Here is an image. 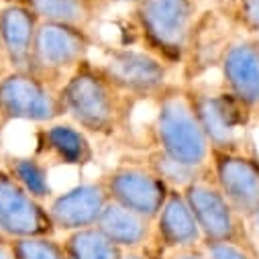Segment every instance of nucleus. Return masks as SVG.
<instances>
[{
  "label": "nucleus",
  "mask_w": 259,
  "mask_h": 259,
  "mask_svg": "<svg viewBox=\"0 0 259 259\" xmlns=\"http://www.w3.org/2000/svg\"><path fill=\"white\" fill-rule=\"evenodd\" d=\"M66 116L80 126L88 137L112 139L131 124L137 104L104 74L98 61L86 59L61 86Z\"/></svg>",
  "instance_id": "f257e3e1"
},
{
  "label": "nucleus",
  "mask_w": 259,
  "mask_h": 259,
  "mask_svg": "<svg viewBox=\"0 0 259 259\" xmlns=\"http://www.w3.org/2000/svg\"><path fill=\"white\" fill-rule=\"evenodd\" d=\"M217 3L219 0H143L131 9V21L143 49L176 68L182 66L194 25Z\"/></svg>",
  "instance_id": "f03ea898"
},
{
  "label": "nucleus",
  "mask_w": 259,
  "mask_h": 259,
  "mask_svg": "<svg viewBox=\"0 0 259 259\" xmlns=\"http://www.w3.org/2000/svg\"><path fill=\"white\" fill-rule=\"evenodd\" d=\"M151 122V147L167 153L176 161L204 169L210 165V143L194 112L184 84H169L155 100Z\"/></svg>",
  "instance_id": "7ed1b4c3"
},
{
  "label": "nucleus",
  "mask_w": 259,
  "mask_h": 259,
  "mask_svg": "<svg viewBox=\"0 0 259 259\" xmlns=\"http://www.w3.org/2000/svg\"><path fill=\"white\" fill-rule=\"evenodd\" d=\"M66 116L61 88L33 72H9L0 78V135L13 122L49 124Z\"/></svg>",
  "instance_id": "20e7f679"
},
{
  "label": "nucleus",
  "mask_w": 259,
  "mask_h": 259,
  "mask_svg": "<svg viewBox=\"0 0 259 259\" xmlns=\"http://www.w3.org/2000/svg\"><path fill=\"white\" fill-rule=\"evenodd\" d=\"M182 192L200 227L204 241H227L259 251L257 243L251 237L247 221L233 208V204L217 186L210 174V165L202 169L198 178L190 182Z\"/></svg>",
  "instance_id": "39448f33"
},
{
  "label": "nucleus",
  "mask_w": 259,
  "mask_h": 259,
  "mask_svg": "<svg viewBox=\"0 0 259 259\" xmlns=\"http://www.w3.org/2000/svg\"><path fill=\"white\" fill-rule=\"evenodd\" d=\"M94 47L96 37L90 31L57 23H41L29 72L61 88L80 63L90 59V51Z\"/></svg>",
  "instance_id": "423d86ee"
},
{
  "label": "nucleus",
  "mask_w": 259,
  "mask_h": 259,
  "mask_svg": "<svg viewBox=\"0 0 259 259\" xmlns=\"http://www.w3.org/2000/svg\"><path fill=\"white\" fill-rule=\"evenodd\" d=\"M98 66L116 84V88H120L137 102H153L171 84V68L143 47H106Z\"/></svg>",
  "instance_id": "0eeeda50"
},
{
  "label": "nucleus",
  "mask_w": 259,
  "mask_h": 259,
  "mask_svg": "<svg viewBox=\"0 0 259 259\" xmlns=\"http://www.w3.org/2000/svg\"><path fill=\"white\" fill-rule=\"evenodd\" d=\"M108 198L128 210L155 221L169 196V186L139 157L122 159L102 176Z\"/></svg>",
  "instance_id": "6e6552de"
},
{
  "label": "nucleus",
  "mask_w": 259,
  "mask_h": 259,
  "mask_svg": "<svg viewBox=\"0 0 259 259\" xmlns=\"http://www.w3.org/2000/svg\"><path fill=\"white\" fill-rule=\"evenodd\" d=\"M190 104L210 143L212 151L243 149V128L249 124L247 112L223 90H210L198 82L184 84Z\"/></svg>",
  "instance_id": "1a4fd4ad"
},
{
  "label": "nucleus",
  "mask_w": 259,
  "mask_h": 259,
  "mask_svg": "<svg viewBox=\"0 0 259 259\" xmlns=\"http://www.w3.org/2000/svg\"><path fill=\"white\" fill-rule=\"evenodd\" d=\"M237 29L227 21V17L219 11V7H210L194 25L184 59H182V84L198 82L210 70H219L221 61L237 37Z\"/></svg>",
  "instance_id": "9d476101"
},
{
  "label": "nucleus",
  "mask_w": 259,
  "mask_h": 259,
  "mask_svg": "<svg viewBox=\"0 0 259 259\" xmlns=\"http://www.w3.org/2000/svg\"><path fill=\"white\" fill-rule=\"evenodd\" d=\"M210 174L233 208L249 221L259 212V157L245 149L212 151Z\"/></svg>",
  "instance_id": "9b49d317"
},
{
  "label": "nucleus",
  "mask_w": 259,
  "mask_h": 259,
  "mask_svg": "<svg viewBox=\"0 0 259 259\" xmlns=\"http://www.w3.org/2000/svg\"><path fill=\"white\" fill-rule=\"evenodd\" d=\"M0 231L7 239L53 237L47 204L39 202L0 165Z\"/></svg>",
  "instance_id": "f8f14e48"
},
{
  "label": "nucleus",
  "mask_w": 259,
  "mask_h": 259,
  "mask_svg": "<svg viewBox=\"0 0 259 259\" xmlns=\"http://www.w3.org/2000/svg\"><path fill=\"white\" fill-rule=\"evenodd\" d=\"M221 90L249 118L259 116V35H237L221 61Z\"/></svg>",
  "instance_id": "ddd939ff"
},
{
  "label": "nucleus",
  "mask_w": 259,
  "mask_h": 259,
  "mask_svg": "<svg viewBox=\"0 0 259 259\" xmlns=\"http://www.w3.org/2000/svg\"><path fill=\"white\" fill-rule=\"evenodd\" d=\"M33 155L39 157L49 169H84L96 159V151L90 137L72 120L39 124V128H35L33 133Z\"/></svg>",
  "instance_id": "4468645a"
},
{
  "label": "nucleus",
  "mask_w": 259,
  "mask_h": 259,
  "mask_svg": "<svg viewBox=\"0 0 259 259\" xmlns=\"http://www.w3.org/2000/svg\"><path fill=\"white\" fill-rule=\"evenodd\" d=\"M110 202L102 178L80 182L63 190L47 202V210L55 231L74 233L80 229L96 227L100 214Z\"/></svg>",
  "instance_id": "2eb2a0df"
},
{
  "label": "nucleus",
  "mask_w": 259,
  "mask_h": 259,
  "mask_svg": "<svg viewBox=\"0 0 259 259\" xmlns=\"http://www.w3.org/2000/svg\"><path fill=\"white\" fill-rule=\"evenodd\" d=\"M202 233L194 219V212L182 190H169V196L161 206L157 219L153 221L151 243L167 255L184 249H194L202 245Z\"/></svg>",
  "instance_id": "dca6fc26"
},
{
  "label": "nucleus",
  "mask_w": 259,
  "mask_h": 259,
  "mask_svg": "<svg viewBox=\"0 0 259 259\" xmlns=\"http://www.w3.org/2000/svg\"><path fill=\"white\" fill-rule=\"evenodd\" d=\"M41 21L27 3L0 7V39L11 72H29Z\"/></svg>",
  "instance_id": "f3484780"
},
{
  "label": "nucleus",
  "mask_w": 259,
  "mask_h": 259,
  "mask_svg": "<svg viewBox=\"0 0 259 259\" xmlns=\"http://www.w3.org/2000/svg\"><path fill=\"white\" fill-rule=\"evenodd\" d=\"M114 245L126 251H143L153 237V221L128 210L116 202H108L96 225Z\"/></svg>",
  "instance_id": "a211bd4d"
},
{
  "label": "nucleus",
  "mask_w": 259,
  "mask_h": 259,
  "mask_svg": "<svg viewBox=\"0 0 259 259\" xmlns=\"http://www.w3.org/2000/svg\"><path fill=\"white\" fill-rule=\"evenodd\" d=\"M41 23H57L90 31L108 11V0H27Z\"/></svg>",
  "instance_id": "6ab92c4d"
},
{
  "label": "nucleus",
  "mask_w": 259,
  "mask_h": 259,
  "mask_svg": "<svg viewBox=\"0 0 259 259\" xmlns=\"http://www.w3.org/2000/svg\"><path fill=\"white\" fill-rule=\"evenodd\" d=\"M0 165H3L33 198H37L39 202L47 204L53 196V186L49 180L51 169L33 153L27 155H19V153H3V159H0Z\"/></svg>",
  "instance_id": "aec40b11"
},
{
  "label": "nucleus",
  "mask_w": 259,
  "mask_h": 259,
  "mask_svg": "<svg viewBox=\"0 0 259 259\" xmlns=\"http://www.w3.org/2000/svg\"><path fill=\"white\" fill-rule=\"evenodd\" d=\"M61 243L72 259H124V251L114 245L98 227L68 233Z\"/></svg>",
  "instance_id": "412c9836"
},
{
  "label": "nucleus",
  "mask_w": 259,
  "mask_h": 259,
  "mask_svg": "<svg viewBox=\"0 0 259 259\" xmlns=\"http://www.w3.org/2000/svg\"><path fill=\"white\" fill-rule=\"evenodd\" d=\"M141 159H143L171 190H184L190 182H194V180L198 178V174L202 171V169H194V167H188V165L176 161L174 157H169L167 153H163V151H159V149H155V147L147 149V151L141 155ZM204 169H206V167H204Z\"/></svg>",
  "instance_id": "4be33fe9"
},
{
  "label": "nucleus",
  "mask_w": 259,
  "mask_h": 259,
  "mask_svg": "<svg viewBox=\"0 0 259 259\" xmlns=\"http://www.w3.org/2000/svg\"><path fill=\"white\" fill-rule=\"evenodd\" d=\"M217 7L239 35H259V0H219Z\"/></svg>",
  "instance_id": "5701e85b"
},
{
  "label": "nucleus",
  "mask_w": 259,
  "mask_h": 259,
  "mask_svg": "<svg viewBox=\"0 0 259 259\" xmlns=\"http://www.w3.org/2000/svg\"><path fill=\"white\" fill-rule=\"evenodd\" d=\"M11 243L17 259H66L63 243L53 237L13 239Z\"/></svg>",
  "instance_id": "b1692460"
},
{
  "label": "nucleus",
  "mask_w": 259,
  "mask_h": 259,
  "mask_svg": "<svg viewBox=\"0 0 259 259\" xmlns=\"http://www.w3.org/2000/svg\"><path fill=\"white\" fill-rule=\"evenodd\" d=\"M200 247L208 259H259V251L237 245V243L204 241Z\"/></svg>",
  "instance_id": "393cba45"
},
{
  "label": "nucleus",
  "mask_w": 259,
  "mask_h": 259,
  "mask_svg": "<svg viewBox=\"0 0 259 259\" xmlns=\"http://www.w3.org/2000/svg\"><path fill=\"white\" fill-rule=\"evenodd\" d=\"M165 259H208L202 251V247H194V249H184V251H176L171 255H167Z\"/></svg>",
  "instance_id": "a878e982"
},
{
  "label": "nucleus",
  "mask_w": 259,
  "mask_h": 259,
  "mask_svg": "<svg viewBox=\"0 0 259 259\" xmlns=\"http://www.w3.org/2000/svg\"><path fill=\"white\" fill-rule=\"evenodd\" d=\"M0 259H17L11 239H0Z\"/></svg>",
  "instance_id": "bb28decb"
},
{
  "label": "nucleus",
  "mask_w": 259,
  "mask_h": 259,
  "mask_svg": "<svg viewBox=\"0 0 259 259\" xmlns=\"http://www.w3.org/2000/svg\"><path fill=\"white\" fill-rule=\"evenodd\" d=\"M9 63H7V55H5V47H3V39H0V78L5 74H9Z\"/></svg>",
  "instance_id": "cd10ccee"
},
{
  "label": "nucleus",
  "mask_w": 259,
  "mask_h": 259,
  "mask_svg": "<svg viewBox=\"0 0 259 259\" xmlns=\"http://www.w3.org/2000/svg\"><path fill=\"white\" fill-rule=\"evenodd\" d=\"M124 259H151V255L143 249V251H126Z\"/></svg>",
  "instance_id": "c85d7f7f"
},
{
  "label": "nucleus",
  "mask_w": 259,
  "mask_h": 259,
  "mask_svg": "<svg viewBox=\"0 0 259 259\" xmlns=\"http://www.w3.org/2000/svg\"><path fill=\"white\" fill-rule=\"evenodd\" d=\"M143 0H108V5L112 7V5H128L131 9H135L137 5H141Z\"/></svg>",
  "instance_id": "c756f323"
},
{
  "label": "nucleus",
  "mask_w": 259,
  "mask_h": 259,
  "mask_svg": "<svg viewBox=\"0 0 259 259\" xmlns=\"http://www.w3.org/2000/svg\"><path fill=\"white\" fill-rule=\"evenodd\" d=\"M15 3H27V0H0V7H5V5H15Z\"/></svg>",
  "instance_id": "7c9ffc66"
},
{
  "label": "nucleus",
  "mask_w": 259,
  "mask_h": 259,
  "mask_svg": "<svg viewBox=\"0 0 259 259\" xmlns=\"http://www.w3.org/2000/svg\"><path fill=\"white\" fill-rule=\"evenodd\" d=\"M0 239H7V237H5V235H3V231H0Z\"/></svg>",
  "instance_id": "2f4dec72"
},
{
  "label": "nucleus",
  "mask_w": 259,
  "mask_h": 259,
  "mask_svg": "<svg viewBox=\"0 0 259 259\" xmlns=\"http://www.w3.org/2000/svg\"><path fill=\"white\" fill-rule=\"evenodd\" d=\"M66 259H72V257H70V255H68V253H66Z\"/></svg>",
  "instance_id": "473e14b6"
},
{
  "label": "nucleus",
  "mask_w": 259,
  "mask_h": 259,
  "mask_svg": "<svg viewBox=\"0 0 259 259\" xmlns=\"http://www.w3.org/2000/svg\"><path fill=\"white\" fill-rule=\"evenodd\" d=\"M0 159H3V153H0Z\"/></svg>",
  "instance_id": "72a5a7b5"
}]
</instances>
